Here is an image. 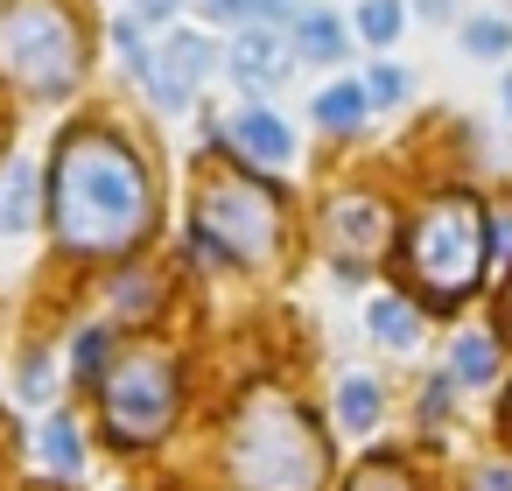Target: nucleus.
I'll use <instances>...</instances> for the list:
<instances>
[{
	"label": "nucleus",
	"mask_w": 512,
	"mask_h": 491,
	"mask_svg": "<svg viewBox=\"0 0 512 491\" xmlns=\"http://www.w3.org/2000/svg\"><path fill=\"white\" fill-rule=\"evenodd\" d=\"M43 218L64 260H134L162 225V190L148 155L113 120H78L57 134L43 169Z\"/></svg>",
	"instance_id": "nucleus-1"
},
{
	"label": "nucleus",
	"mask_w": 512,
	"mask_h": 491,
	"mask_svg": "<svg viewBox=\"0 0 512 491\" xmlns=\"http://www.w3.org/2000/svg\"><path fill=\"white\" fill-rule=\"evenodd\" d=\"M225 470L239 491H323L330 435L288 386L260 379L239 393V407L225 421Z\"/></svg>",
	"instance_id": "nucleus-2"
},
{
	"label": "nucleus",
	"mask_w": 512,
	"mask_h": 491,
	"mask_svg": "<svg viewBox=\"0 0 512 491\" xmlns=\"http://www.w3.org/2000/svg\"><path fill=\"white\" fill-rule=\"evenodd\" d=\"M393 267L414 288V302H428V309L470 302L484 288V267H491V218H484L477 190H435V197H421V211L400 225Z\"/></svg>",
	"instance_id": "nucleus-3"
},
{
	"label": "nucleus",
	"mask_w": 512,
	"mask_h": 491,
	"mask_svg": "<svg viewBox=\"0 0 512 491\" xmlns=\"http://www.w3.org/2000/svg\"><path fill=\"white\" fill-rule=\"evenodd\" d=\"M190 246H197V260H218V267H274L288 246L281 190L260 183L246 162L211 169L197 183V204H190Z\"/></svg>",
	"instance_id": "nucleus-4"
},
{
	"label": "nucleus",
	"mask_w": 512,
	"mask_h": 491,
	"mask_svg": "<svg viewBox=\"0 0 512 491\" xmlns=\"http://www.w3.org/2000/svg\"><path fill=\"white\" fill-rule=\"evenodd\" d=\"M92 36L78 0H0V78L29 99H71L85 85Z\"/></svg>",
	"instance_id": "nucleus-5"
},
{
	"label": "nucleus",
	"mask_w": 512,
	"mask_h": 491,
	"mask_svg": "<svg viewBox=\"0 0 512 491\" xmlns=\"http://www.w3.org/2000/svg\"><path fill=\"white\" fill-rule=\"evenodd\" d=\"M92 400H99V435L113 449H155L176 414H183V358L162 351V344H113L106 372L92 379Z\"/></svg>",
	"instance_id": "nucleus-6"
},
{
	"label": "nucleus",
	"mask_w": 512,
	"mask_h": 491,
	"mask_svg": "<svg viewBox=\"0 0 512 491\" xmlns=\"http://www.w3.org/2000/svg\"><path fill=\"white\" fill-rule=\"evenodd\" d=\"M218 64H225V50H218L211 36H197V29H169V36L148 50V64H141L148 106H155V113H190Z\"/></svg>",
	"instance_id": "nucleus-7"
},
{
	"label": "nucleus",
	"mask_w": 512,
	"mask_h": 491,
	"mask_svg": "<svg viewBox=\"0 0 512 491\" xmlns=\"http://www.w3.org/2000/svg\"><path fill=\"white\" fill-rule=\"evenodd\" d=\"M211 148H225V155L246 162V169H288V162H295V127H288L274 106L246 99L239 113H225V120L211 127Z\"/></svg>",
	"instance_id": "nucleus-8"
},
{
	"label": "nucleus",
	"mask_w": 512,
	"mask_h": 491,
	"mask_svg": "<svg viewBox=\"0 0 512 491\" xmlns=\"http://www.w3.org/2000/svg\"><path fill=\"white\" fill-rule=\"evenodd\" d=\"M225 71H232V85H239L246 99L281 92V85H288V71H295L288 29H274V22H239V29H232V43H225Z\"/></svg>",
	"instance_id": "nucleus-9"
},
{
	"label": "nucleus",
	"mask_w": 512,
	"mask_h": 491,
	"mask_svg": "<svg viewBox=\"0 0 512 491\" xmlns=\"http://www.w3.org/2000/svg\"><path fill=\"white\" fill-rule=\"evenodd\" d=\"M323 246L358 253V260L386 253V246H393V211H386V197H379V190H337V197L323 204Z\"/></svg>",
	"instance_id": "nucleus-10"
},
{
	"label": "nucleus",
	"mask_w": 512,
	"mask_h": 491,
	"mask_svg": "<svg viewBox=\"0 0 512 491\" xmlns=\"http://www.w3.org/2000/svg\"><path fill=\"white\" fill-rule=\"evenodd\" d=\"M43 225V162L15 155L0 169V239H29Z\"/></svg>",
	"instance_id": "nucleus-11"
},
{
	"label": "nucleus",
	"mask_w": 512,
	"mask_h": 491,
	"mask_svg": "<svg viewBox=\"0 0 512 491\" xmlns=\"http://www.w3.org/2000/svg\"><path fill=\"white\" fill-rule=\"evenodd\" d=\"M288 50H295V64H344L351 29H344V15H330V8H302V15L288 22Z\"/></svg>",
	"instance_id": "nucleus-12"
},
{
	"label": "nucleus",
	"mask_w": 512,
	"mask_h": 491,
	"mask_svg": "<svg viewBox=\"0 0 512 491\" xmlns=\"http://www.w3.org/2000/svg\"><path fill=\"white\" fill-rule=\"evenodd\" d=\"M365 330L386 344V351H400V358H414L421 351V309H414V295H372V309H365Z\"/></svg>",
	"instance_id": "nucleus-13"
},
{
	"label": "nucleus",
	"mask_w": 512,
	"mask_h": 491,
	"mask_svg": "<svg viewBox=\"0 0 512 491\" xmlns=\"http://www.w3.org/2000/svg\"><path fill=\"white\" fill-rule=\"evenodd\" d=\"M498 379V330H456L449 337V386H463V393H477V386H491Z\"/></svg>",
	"instance_id": "nucleus-14"
},
{
	"label": "nucleus",
	"mask_w": 512,
	"mask_h": 491,
	"mask_svg": "<svg viewBox=\"0 0 512 491\" xmlns=\"http://www.w3.org/2000/svg\"><path fill=\"white\" fill-rule=\"evenodd\" d=\"M330 414H337V428H344V435H372V428L386 421V386H379L372 372H344V379H337Z\"/></svg>",
	"instance_id": "nucleus-15"
},
{
	"label": "nucleus",
	"mask_w": 512,
	"mask_h": 491,
	"mask_svg": "<svg viewBox=\"0 0 512 491\" xmlns=\"http://www.w3.org/2000/svg\"><path fill=\"white\" fill-rule=\"evenodd\" d=\"M36 456H43V470H50L57 484H78V470H85V435H78V421L50 407L43 428H36Z\"/></svg>",
	"instance_id": "nucleus-16"
},
{
	"label": "nucleus",
	"mask_w": 512,
	"mask_h": 491,
	"mask_svg": "<svg viewBox=\"0 0 512 491\" xmlns=\"http://www.w3.org/2000/svg\"><path fill=\"white\" fill-rule=\"evenodd\" d=\"M309 113H316V127H323V134H358V127H365V113H372L365 78H337V85H323Z\"/></svg>",
	"instance_id": "nucleus-17"
},
{
	"label": "nucleus",
	"mask_w": 512,
	"mask_h": 491,
	"mask_svg": "<svg viewBox=\"0 0 512 491\" xmlns=\"http://www.w3.org/2000/svg\"><path fill=\"white\" fill-rule=\"evenodd\" d=\"M106 302H113V316H155L162 281H155L148 267H127V260H120V274L106 281Z\"/></svg>",
	"instance_id": "nucleus-18"
},
{
	"label": "nucleus",
	"mask_w": 512,
	"mask_h": 491,
	"mask_svg": "<svg viewBox=\"0 0 512 491\" xmlns=\"http://www.w3.org/2000/svg\"><path fill=\"white\" fill-rule=\"evenodd\" d=\"M358 43H372V50H393L400 43V29H407V0H358Z\"/></svg>",
	"instance_id": "nucleus-19"
},
{
	"label": "nucleus",
	"mask_w": 512,
	"mask_h": 491,
	"mask_svg": "<svg viewBox=\"0 0 512 491\" xmlns=\"http://www.w3.org/2000/svg\"><path fill=\"white\" fill-rule=\"evenodd\" d=\"M113 323H85L78 337H71V372H78V386H92L99 372H106V358H113Z\"/></svg>",
	"instance_id": "nucleus-20"
},
{
	"label": "nucleus",
	"mask_w": 512,
	"mask_h": 491,
	"mask_svg": "<svg viewBox=\"0 0 512 491\" xmlns=\"http://www.w3.org/2000/svg\"><path fill=\"white\" fill-rule=\"evenodd\" d=\"M344 491H421V477H414L400 456H372V463H358V470L344 477Z\"/></svg>",
	"instance_id": "nucleus-21"
},
{
	"label": "nucleus",
	"mask_w": 512,
	"mask_h": 491,
	"mask_svg": "<svg viewBox=\"0 0 512 491\" xmlns=\"http://www.w3.org/2000/svg\"><path fill=\"white\" fill-rule=\"evenodd\" d=\"M456 43H463L470 57H512V22H505V15H470V22L456 29Z\"/></svg>",
	"instance_id": "nucleus-22"
},
{
	"label": "nucleus",
	"mask_w": 512,
	"mask_h": 491,
	"mask_svg": "<svg viewBox=\"0 0 512 491\" xmlns=\"http://www.w3.org/2000/svg\"><path fill=\"white\" fill-rule=\"evenodd\" d=\"M407 92H414V85H407L400 64H372V71H365V99H372V106H407Z\"/></svg>",
	"instance_id": "nucleus-23"
},
{
	"label": "nucleus",
	"mask_w": 512,
	"mask_h": 491,
	"mask_svg": "<svg viewBox=\"0 0 512 491\" xmlns=\"http://www.w3.org/2000/svg\"><path fill=\"white\" fill-rule=\"evenodd\" d=\"M22 393H29V400H50V393H57V358H50V351H29V358H22Z\"/></svg>",
	"instance_id": "nucleus-24"
},
{
	"label": "nucleus",
	"mask_w": 512,
	"mask_h": 491,
	"mask_svg": "<svg viewBox=\"0 0 512 491\" xmlns=\"http://www.w3.org/2000/svg\"><path fill=\"white\" fill-rule=\"evenodd\" d=\"M302 15V0H239V22H274V29H288Z\"/></svg>",
	"instance_id": "nucleus-25"
},
{
	"label": "nucleus",
	"mask_w": 512,
	"mask_h": 491,
	"mask_svg": "<svg viewBox=\"0 0 512 491\" xmlns=\"http://www.w3.org/2000/svg\"><path fill=\"white\" fill-rule=\"evenodd\" d=\"M491 267H512V211L491 218Z\"/></svg>",
	"instance_id": "nucleus-26"
},
{
	"label": "nucleus",
	"mask_w": 512,
	"mask_h": 491,
	"mask_svg": "<svg viewBox=\"0 0 512 491\" xmlns=\"http://www.w3.org/2000/svg\"><path fill=\"white\" fill-rule=\"evenodd\" d=\"M176 8H183V0H134V22L162 29V22H176Z\"/></svg>",
	"instance_id": "nucleus-27"
},
{
	"label": "nucleus",
	"mask_w": 512,
	"mask_h": 491,
	"mask_svg": "<svg viewBox=\"0 0 512 491\" xmlns=\"http://www.w3.org/2000/svg\"><path fill=\"white\" fill-rule=\"evenodd\" d=\"M407 15H421V22H449V15H456V0H414Z\"/></svg>",
	"instance_id": "nucleus-28"
},
{
	"label": "nucleus",
	"mask_w": 512,
	"mask_h": 491,
	"mask_svg": "<svg viewBox=\"0 0 512 491\" xmlns=\"http://www.w3.org/2000/svg\"><path fill=\"white\" fill-rule=\"evenodd\" d=\"M498 106H505V120H512V71L498 78Z\"/></svg>",
	"instance_id": "nucleus-29"
},
{
	"label": "nucleus",
	"mask_w": 512,
	"mask_h": 491,
	"mask_svg": "<svg viewBox=\"0 0 512 491\" xmlns=\"http://www.w3.org/2000/svg\"><path fill=\"white\" fill-rule=\"evenodd\" d=\"M505 428H512V386H505Z\"/></svg>",
	"instance_id": "nucleus-30"
},
{
	"label": "nucleus",
	"mask_w": 512,
	"mask_h": 491,
	"mask_svg": "<svg viewBox=\"0 0 512 491\" xmlns=\"http://www.w3.org/2000/svg\"><path fill=\"white\" fill-rule=\"evenodd\" d=\"M505 302H512V288H505Z\"/></svg>",
	"instance_id": "nucleus-31"
},
{
	"label": "nucleus",
	"mask_w": 512,
	"mask_h": 491,
	"mask_svg": "<svg viewBox=\"0 0 512 491\" xmlns=\"http://www.w3.org/2000/svg\"><path fill=\"white\" fill-rule=\"evenodd\" d=\"M0 134H8V127H0Z\"/></svg>",
	"instance_id": "nucleus-32"
}]
</instances>
